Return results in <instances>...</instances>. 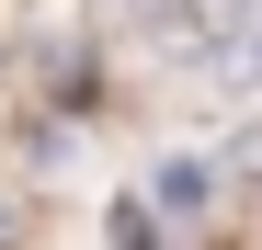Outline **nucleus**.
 Segmentation results:
<instances>
[{
    "instance_id": "obj_4",
    "label": "nucleus",
    "mask_w": 262,
    "mask_h": 250,
    "mask_svg": "<svg viewBox=\"0 0 262 250\" xmlns=\"http://www.w3.org/2000/svg\"><path fill=\"white\" fill-rule=\"evenodd\" d=\"M239 182L262 193V125H239Z\"/></svg>"
},
{
    "instance_id": "obj_1",
    "label": "nucleus",
    "mask_w": 262,
    "mask_h": 250,
    "mask_svg": "<svg viewBox=\"0 0 262 250\" xmlns=\"http://www.w3.org/2000/svg\"><path fill=\"white\" fill-rule=\"evenodd\" d=\"M239 23H251V0H160V34H171V46H228Z\"/></svg>"
},
{
    "instance_id": "obj_3",
    "label": "nucleus",
    "mask_w": 262,
    "mask_h": 250,
    "mask_svg": "<svg viewBox=\"0 0 262 250\" xmlns=\"http://www.w3.org/2000/svg\"><path fill=\"white\" fill-rule=\"evenodd\" d=\"M103 250H160V216H148V205H114V216H103Z\"/></svg>"
},
{
    "instance_id": "obj_2",
    "label": "nucleus",
    "mask_w": 262,
    "mask_h": 250,
    "mask_svg": "<svg viewBox=\"0 0 262 250\" xmlns=\"http://www.w3.org/2000/svg\"><path fill=\"white\" fill-rule=\"evenodd\" d=\"M216 80H228V91H262V23H239L228 46H216Z\"/></svg>"
}]
</instances>
